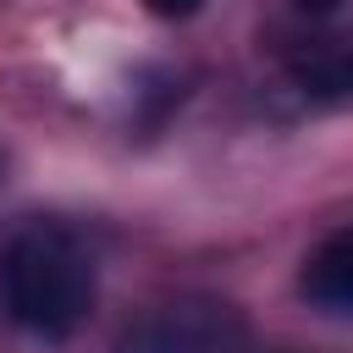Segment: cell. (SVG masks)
Listing matches in <instances>:
<instances>
[{"label": "cell", "instance_id": "6da1fadb", "mask_svg": "<svg viewBox=\"0 0 353 353\" xmlns=\"http://www.w3.org/2000/svg\"><path fill=\"white\" fill-rule=\"evenodd\" d=\"M99 298V270L88 243L61 221H28L0 248V303L28 336H72Z\"/></svg>", "mask_w": 353, "mask_h": 353}, {"label": "cell", "instance_id": "7a4b0ae2", "mask_svg": "<svg viewBox=\"0 0 353 353\" xmlns=\"http://www.w3.org/2000/svg\"><path fill=\"white\" fill-rule=\"evenodd\" d=\"M110 353H254V325L221 292H171L138 309Z\"/></svg>", "mask_w": 353, "mask_h": 353}, {"label": "cell", "instance_id": "3957f363", "mask_svg": "<svg viewBox=\"0 0 353 353\" xmlns=\"http://www.w3.org/2000/svg\"><path fill=\"white\" fill-rule=\"evenodd\" d=\"M298 292L320 314H353V221L325 232L303 265H298Z\"/></svg>", "mask_w": 353, "mask_h": 353}, {"label": "cell", "instance_id": "277c9868", "mask_svg": "<svg viewBox=\"0 0 353 353\" xmlns=\"http://www.w3.org/2000/svg\"><path fill=\"white\" fill-rule=\"evenodd\" d=\"M143 6H149L154 17H165V22H182V17H193L204 0H143Z\"/></svg>", "mask_w": 353, "mask_h": 353}, {"label": "cell", "instance_id": "5b68a950", "mask_svg": "<svg viewBox=\"0 0 353 353\" xmlns=\"http://www.w3.org/2000/svg\"><path fill=\"white\" fill-rule=\"evenodd\" d=\"M298 6H309V11H331L336 0H298Z\"/></svg>", "mask_w": 353, "mask_h": 353}]
</instances>
